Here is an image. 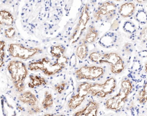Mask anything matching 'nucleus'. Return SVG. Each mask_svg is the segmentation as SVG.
Wrapping results in <instances>:
<instances>
[{"mask_svg":"<svg viewBox=\"0 0 147 116\" xmlns=\"http://www.w3.org/2000/svg\"><path fill=\"white\" fill-rule=\"evenodd\" d=\"M7 70L14 87L18 92L23 93L25 89L24 81L28 74L26 65L23 62L13 60L9 62Z\"/></svg>","mask_w":147,"mask_h":116,"instance_id":"obj_1","label":"nucleus"},{"mask_svg":"<svg viewBox=\"0 0 147 116\" xmlns=\"http://www.w3.org/2000/svg\"><path fill=\"white\" fill-rule=\"evenodd\" d=\"M65 65L59 63L58 62L53 63L46 58H43L41 60L32 62L29 64V68L32 71L41 70L45 74L48 76H51L60 72Z\"/></svg>","mask_w":147,"mask_h":116,"instance_id":"obj_2","label":"nucleus"},{"mask_svg":"<svg viewBox=\"0 0 147 116\" xmlns=\"http://www.w3.org/2000/svg\"><path fill=\"white\" fill-rule=\"evenodd\" d=\"M116 86V80L113 77H111L107 79L103 84L95 83L92 85L90 93L92 96L105 98L107 95L112 93Z\"/></svg>","mask_w":147,"mask_h":116,"instance_id":"obj_3","label":"nucleus"},{"mask_svg":"<svg viewBox=\"0 0 147 116\" xmlns=\"http://www.w3.org/2000/svg\"><path fill=\"white\" fill-rule=\"evenodd\" d=\"M12 56L22 59L30 58L42 51L39 48H27L19 44H11L9 48Z\"/></svg>","mask_w":147,"mask_h":116,"instance_id":"obj_4","label":"nucleus"},{"mask_svg":"<svg viewBox=\"0 0 147 116\" xmlns=\"http://www.w3.org/2000/svg\"><path fill=\"white\" fill-rule=\"evenodd\" d=\"M104 74V70L102 67L95 66H83L75 72L78 80H95L102 76Z\"/></svg>","mask_w":147,"mask_h":116,"instance_id":"obj_5","label":"nucleus"},{"mask_svg":"<svg viewBox=\"0 0 147 116\" xmlns=\"http://www.w3.org/2000/svg\"><path fill=\"white\" fill-rule=\"evenodd\" d=\"M128 95L120 89L116 95L107 99L105 102V107L109 110L118 111L124 105Z\"/></svg>","mask_w":147,"mask_h":116,"instance_id":"obj_6","label":"nucleus"},{"mask_svg":"<svg viewBox=\"0 0 147 116\" xmlns=\"http://www.w3.org/2000/svg\"><path fill=\"white\" fill-rule=\"evenodd\" d=\"M99 107L98 103L90 101L85 108L76 112L73 116H97V112Z\"/></svg>","mask_w":147,"mask_h":116,"instance_id":"obj_7","label":"nucleus"},{"mask_svg":"<svg viewBox=\"0 0 147 116\" xmlns=\"http://www.w3.org/2000/svg\"><path fill=\"white\" fill-rule=\"evenodd\" d=\"M18 99L20 102L30 107L37 105L38 103L36 96L30 91L23 92Z\"/></svg>","mask_w":147,"mask_h":116,"instance_id":"obj_8","label":"nucleus"},{"mask_svg":"<svg viewBox=\"0 0 147 116\" xmlns=\"http://www.w3.org/2000/svg\"><path fill=\"white\" fill-rule=\"evenodd\" d=\"M117 9V6L113 3L109 2H105L98 8L97 11L100 14L101 17L102 15H106L109 16H113V14L115 13Z\"/></svg>","mask_w":147,"mask_h":116,"instance_id":"obj_9","label":"nucleus"},{"mask_svg":"<svg viewBox=\"0 0 147 116\" xmlns=\"http://www.w3.org/2000/svg\"><path fill=\"white\" fill-rule=\"evenodd\" d=\"M136 9V5L133 3H125L122 4L119 10L120 15L123 18H128L132 16Z\"/></svg>","mask_w":147,"mask_h":116,"instance_id":"obj_10","label":"nucleus"},{"mask_svg":"<svg viewBox=\"0 0 147 116\" xmlns=\"http://www.w3.org/2000/svg\"><path fill=\"white\" fill-rule=\"evenodd\" d=\"M103 57L104 58L102 61V63H108L111 64V66H113L123 61L120 55L116 52H110L104 54Z\"/></svg>","mask_w":147,"mask_h":116,"instance_id":"obj_11","label":"nucleus"},{"mask_svg":"<svg viewBox=\"0 0 147 116\" xmlns=\"http://www.w3.org/2000/svg\"><path fill=\"white\" fill-rule=\"evenodd\" d=\"M30 81L28 83V86L30 88L34 89L37 87L45 86L47 83L44 77L37 75H30L29 76Z\"/></svg>","mask_w":147,"mask_h":116,"instance_id":"obj_12","label":"nucleus"},{"mask_svg":"<svg viewBox=\"0 0 147 116\" xmlns=\"http://www.w3.org/2000/svg\"><path fill=\"white\" fill-rule=\"evenodd\" d=\"M14 22L12 15L6 10L0 11V24L6 26H11Z\"/></svg>","mask_w":147,"mask_h":116,"instance_id":"obj_13","label":"nucleus"},{"mask_svg":"<svg viewBox=\"0 0 147 116\" xmlns=\"http://www.w3.org/2000/svg\"><path fill=\"white\" fill-rule=\"evenodd\" d=\"M85 99L84 96L80 95L79 93L76 94L70 99L68 105L69 108L72 110L76 109L80 106Z\"/></svg>","mask_w":147,"mask_h":116,"instance_id":"obj_14","label":"nucleus"},{"mask_svg":"<svg viewBox=\"0 0 147 116\" xmlns=\"http://www.w3.org/2000/svg\"><path fill=\"white\" fill-rule=\"evenodd\" d=\"M2 110L3 116H16L17 112L14 107L7 101H2Z\"/></svg>","mask_w":147,"mask_h":116,"instance_id":"obj_15","label":"nucleus"},{"mask_svg":"<svg viewBox=\"0 0 147 116\" xmlns=\"http://www.w3.org/2000/svg\"><path fill=\"white\" fill-rule=\"evenodd\" d=\"M54 104L53 95L49 91H45L44 98L42 102V107L44 109L47 110L52 107Z\"/></svg>","mask_w":147,"mask_h":116,"instance_id":"obj_16","label":"nucleus"},{"mask_svg":"<svg viewBox=\"0 0 147 116\" xmlns=\"http://www.w3.org/2000/svg\"><path fill=\"white\" fill-rule=\"evenodd\" d=\"M98 36V34L95 30V27L93 26L91 27L85 36V40L89 44H92L95 42Z\"/></svg>","mask_w":147,"mask_h":116,"instance_id":"obj_17","label":"nucleus"},{"mask_svg":"<svg viewBox=\"0 0 147 116\" xmlns=\"http://www.w3.org/2000/svg\"><path fill=\"white\" fill-rule=\"evenodd\" d=\"M88 53L87 45L85 43L80 45L76 51V55L79 58L83 60L86 58Z\"/></svg>","mask_w":147,"mask_h":116,"instance_id":"obj_18","label":"nucleus"},{"mask_svg":"<svg viewBox=\"0 0 147 116\" xmlns=\"http://www.w3.org/2000/svg\"><path fill=\"white\" fill-rule=\"evenodd\" d=\"M92 84L88 82H84L78 86V91L79 94L86 97L88 94L90 93V89Z\"/></svg>","mask_w":147,"mask_h":116,"instance_id":"obj_19","label":"nucleus"},{"mask_svg":"<svg viewBox=\"0 0 147 116\" xmlns=\"http://www.w3.org/2000/svg\"><path fill=\"white\" fill-rule=\"evenodd\" d=\"M64 51L65 50L61 46H55L52 47L51 52L52 56L57 59L63 56Z\"/></svg>","mask_w":147,"mask_h":116,"instance_id":"obj_20","label":"nucleus"},{"mask_svg":"<svg viewBox=\"0 0 147 116\" xmlns=\"http://www.w3.org/2000/svg\"><path fill=\"white\" fill-rule=\"evenodd\" d=\"M132 88H133V86H132V84L129 79L124 80L121 82L120 89L128 95L131 92Z\"/></svg>","mask_w":147,"mask_h":116,"instance_id":"obj_21","label":"nucleus"},{"mask_svg":"<svg viewBox=\"0 0 147 116\" xmlns=\"http://www.w3.org/2000/svg\"><path fill=\"white\" fill-rule=\"evenodd\" d=\"M125 65L123 61L120 62L113 66H111L110 70L111 72L113 74H119L121 73L124 69Z\"/></svg>","mask_w":147,"mask_h":116,"instance_id":"obj_22","label":"nucleus"},{"mask_svg":"<svg viewBox=\"0 0 147 116\" xmlns=\"http://www.w3.org/2000/svg\"><path fill=\"white\" fill-rule=\"evenodd\" d=\"M89 57L92 62L98 63H102V61L104 58L103 55L97 52L91 53Z\"/></svg>","mask_w":147,"mask_h":116,"instance_id":"obj_23","label":"nucleus"},{"mask_svg":"<svg viewBox=\"0 0 147 116\" xmlns=\"http://www.w3.org/2000/svg\"><path fill=\"white\" fill-rule=\"evenodd\" d=\"M5 42L3 40H0V68H1L5 63Z\"/></svg>","mask_w":147,"mask_h":116,"instance_id":"obj_24","label":"nucleus"},{"mask_svg":"<svg viewBox=\"0 0 147 116\" xmlns=\"http://www.w3.org/2000/svg\"><path fill=\"white\" fill-rule=\"evenodd\" d=\"M147 91L146 83L139 95V102L140 104H145L147 102Z\"/></svg>","mask_w":147,"mask_h":116,"instance_id":"obj_25","label":"nucleus"},{"mask_svg":"<svg viewBox=\"0 0 147 116\" xmlns=\"http://www.w3.org/2000/svg\"><path fill=\"white\" fill-rule=\"evenodd\" d=\"M41 111V108L37 105L34 106L30 107L28 108L27 112L29 114L32 115V114L39 113H40Z\"/></svg>","mask_w":147,"mask_h":116,"instance_id":"obj_26","label":"nucleus"},{"mask_svg":"<svg viewBox=\"0 0 147 116\" xmlns=\"http://www.w3.org/2000/svg\"><path fill=\"white\" fill-rule=\"evenodd\" d=\"M5 34L7 38H13L15 34V29L13 27H9L5 31Z\"/></svg>","mask_w":147,"mask_h":116,"instance_id":"obj_27","label":"nucleus"},{"mask_svg":"<svg viewBox=\"0 0 147 116\" xmlns=\"http://www.w3.org/2000/svg\"><path fill=\"white\" fill-rule=\"evenodd\" d=\"M65 86L66 83L65 82H62L55 86V89L58 92V93L61 94L64 91Z\"/></svg>","mask_w":147,"mask_h":116,"instance_id":"obj_28","label":"nucleus"},{"mask_svg":"<svg viewBox=\"0 0 147 116\" xmlns=\"http://www.w3.org/2000/svg\"><path fill=\"white\" fill-rule=\"evenodd\" d=\"M147 27H145L143 29L142 32H141L140 38H141V40L145 42L147 40Z\"/></svg>","mask_w":147,"mask_h":116,"instance_id":"obj_29","label":"nucleus"},{"mask_svg":"<svg viewBox=\"0 0 147 116\" xmlns=\"http://www.w3.org/2000/svg\"><path fill=\"white\" fill-rule=\"evenodd\" d=\"M42 116H66V115L63 114H61V115H55V114H52V113H46Z\"/></svg>","mask_w":147,"mask_h":116,"instance_id":"obj_30","label":"nucleus"},{"mask_svg":"<svg viewBox=\"0 0 147 116\" xmlns=\"http://www.w3.org/2000/svg\"><path fill=\"white\" fill-rule=\"evenodd\" d=\"M18 108L20 109V110H21V111H23V110H24V108L22 107L21 106H18Z\"/></svg>","mask_w":147,"mask_h":116,"instance_id":"obj_31","label":"nucleus"},{"mask_svg":"<svg viewBox=\"0 0 147 116\" xmlns=\"http://www.w3.org/2000/svg\"><path fill=\"white\" fill-rule=\"evenodd\" d=\"M145 71L146 73V72H147V63H146V64H145Z\"/></svg>","mask_w":147,"mask_h":116,"instance_id":"obj_32","label":"nucleus"},{"mask_svg":"<svg viewBox=\"0 0 147 116\" xmlns=\"http://www.w3.org/2000/svg\"><path fill=\"white\" fill-rule=\"evenodd\" d=\"M1 27H0V33H1Z\"/></svg>","mask_w":147,"mask_h":116,"instance_id":"obj_33","label":"nucleus"}]
</instances>
